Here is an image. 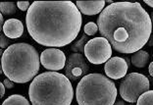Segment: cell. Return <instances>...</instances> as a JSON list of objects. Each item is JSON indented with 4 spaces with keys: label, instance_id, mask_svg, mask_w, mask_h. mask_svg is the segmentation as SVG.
I'll use <instances>...</instances> for the list:
<instances>
[{
    "label": "cell",
    "instance_id": "cell-1",
    "mask_svg": "<svg viewBox=\"0 0 153 105\" xmlns=\"http://www.w3.org/2000/svg\"><path fill=\"white\" fill-rule=\"evenodd\" d=\"M102 37L120 53H135L147 43L152 31L150 15L138 2H114L97 19Z\"/></svg>",
    "mask_w": 153,
    "mask_h": 105
},
{
    "label": "cell",
    "instance_id": "cell-2",
    "mask_svg": "<svg viewBox=\"0 0 153 105\" xmlns=\"http://www.w3.org/2000/svg\"><path fill=\"white\" fill-rule=\"evenodd\" d=\"M82 23V13L72 1H34L26 15L30 36L36 42L51 48L73 42Z\"/></svg>",
    "mask_w": 153,
    "mask_h": 105
},
{
    "label": "cell",
    "instance_id": "cell-3",
    "mask_svg": "<svg viewBox=\"0 0 153 105\" xmlns=\"http://www.w3.org/2000/svg\"><path fill=\"white\" fill-rule=\"evenodd\" d=\"M29 96L32 105H71L74 89L65 75L44 72L33 80Z\"/></svg>",
    "mask_w": 153,
    "mask_h": 105
},
{
    "label": "cell",
    "instance_id": "cell-4",
    "mask_svg": "<svg viewBox=\"0 0 153 105\" xmlns=\"http://www.w3.org/2000/svg\"><path fill=\"white\" fill-rule=\"evenodd\" d=\"M40 56L33 45L14 43L1 56V72L14 83H25L33 80L39 71Z\"/></svg>",
    "mask_w": 153,
    "mask_h": 105
},
{
    "label": "cell",
    "instance_id": "cell-5",
    "mask_svg": "<svg viewBox=\"0 0 153 105\" xmlns=\"http://www.w3.org/2000/svg\"><path fill=\"white\" fill-rule=\"evenodd\" d=\"M117 94L115 83L99 73L83 77L76 89L79 105H114Z\"/></svg>",
    "mask_w": 153,
    "mask_h": 105
},
{
    "label": "cell",
    "instance_id": "cell-6",
    "mask_svg": "<svg viewBox=\"0 0 153 105\" xmlns=\"http://www.w3.org/2000/svg\"><path fill=\"white\" fill-rule=\"evenodd\" d=\"M149 86L150 83L147 77L140 73H131L125 77L120 85L119 92L125 101L134 103L142 93L149 89Z\"/></svg>",
    "mask_w": 153,
    "mask_h": 105
},
{
    "label": "cell",
    "instance_id": "cell-7",
    "mask_svg": "<svg viewBox=\"0 0 153 105\" xmlns=\"http://www.w3.org/2000/svg\"><path fill=\"white\" fill-rule=\"evenodd\" d=\"M85 58L94 65L106 63L112 55V46L104 37H94L86 43L85 47Z\"/></svg>",
    "mask_w": 153,
    "mask_h": 105
},
{
    "label": "cell",
    "instance_id": "cell-8",
    "mask_svg": "<svg viewBox=\"0 0 153 105\" xmlns=\"http://www.w3.org/2000/svg\"><path fill=\"white\" fill-rule=\"evenodd\" d=\"M64 69L65 76L72 82L81 80L89 71L88 62L81 53H72L69 56Z\"/></svg>",
    "mask_w": 153,
    "mask_h": 105
},
{
    "label": "cell",
    "instance_id": "cell-9",
    "mask_svg": "<svg viewBox=\"0 0 153 105\" xmlns=\"http://www.w3.org/2000/svg\"><path fill=\"white\" fill-rule=\"evenodd\" d=\"M40 63L45 69L52 72L60 71L66 66V56L60 49L47 48L40 54Z\"/></svg>",
    "mask_w": 153,
    "mask_h": 105
},
{
    "label": "cell",
    "instance_id": "cell-10",
    "mask_svg": "<svg viewBox=\"0 0 153 105\" xmlns=\"http://www.w3.org/2000/svg\"><path fill=\"white\" fill-rule=\"evenodd\" d=\"M128 66L125 58L122 57H112L104 65V71L106 76L110 79L119 80L126 76Z\"/></svg>",
    "mask_w": 153,
    "mask_h": 105
},
{
    "label": "cell",
    "instance_id": "cell-11",
    "mask_svg": "<svg viewBox=\"0 0 153 105\" xmlns=\"http://www.w3.org/2000/svg\"><path fill=\"white\" fill-rule=\"evenodd\" d=\"M104 0H95V1H76V5L79 12L88 16L96 15L101 13L105 7Z\"/></svg>",
    "mask_w": 153,
    "mask_h": 105
},
{
    "label": "cell",
    "instance_id": "cell-12",
    "mask_svg": "<svg viewBox=\"0 0 153 105\" xmlns=\"http://www.w3.org/2000/svg\"><path fill=\"white\" fill-rule=\"evenodd\" d=\"M2 33L11 39L19 38L24 34V25L18 19H8L4 23Z\"/></svg>",
    "mask_w": 153,
    "mask_h": 105
},
{
    "label": "cell",
    "instance_id": "cell-13",
    "mask_svg": "<svg viewBox=\"0 0 153 105\" xmlns=\"http://www.w3.org/2000/svg\"><path fill=\"white\" fill-rule=\"evenodd\" d=\"M149 61V54L145 50H138L131 56V63L137 68H143Z\"/></svg>",
    "mask_w": 153,
    "mask_h": 105
},
{
    "label": "cell",
    "instance_id": "cell-14",
    "mask_svg": "<svg viewBox=\"0 0 153 105\" xmlns=\"http://www.w3.org/2000/svg\"><path fill=\"white\" fill-rule=\"evenodd\" d=\"M1 105H30L26 97L20 94H13L4 100Z\"/></svg>",
    "mask_w": 153,
    "mask_h": 105
},
{
    "label": "cell",
    "instance_id": "cell-15",
    "mask_svg": "<svg viewBox=\"0 0 153 105\" xmlns=\"http://www.w3.org/2000/svg\"><path fill=\"white\" fill-rule=\"evenodd\" d=\"M88 41H89L88 36L82 34V37L79 38V40H76L75 43H73L71 45V50L74 52V53H81L82 54V52H85V47Z\"/></svg>",
    "mask_w": 153,
    "mask_h": 105
},
{
    "label": "cell",
    "instance_id": "cell-16",
    "mask_svg": "<svg viewBox=\"0 0 153 105\" xmlns=\"http://www.w3.org/2000/svg\"><path fill=\"white\" fill-rule=\"evenodd\" d=\"M17 4L13 2H1L0 3V11L4 16H11L17 12Z\"/></svg>",
    "mask_w": 153,
    "mask_h": 105
},
{
    "label": "cell",
    "instance_id": "cell-17",
    "mask_svg": "<svg viewBox=\"0 0 153 105\" xmlns=\"http://www.w3.org/2000/svg\"><path fill=\"white\" fill-rule=\"evenodd\" d=\"M137 102V105H153V90L142 93Z\"/></svg>",
    "mask_w": 153,
    "mask_h": 105
},
{
    "label": "cell",
    "instance_id": "cell-18",
    "mask_svg": "<svg viewBox=\"0 0 153 105\" xmlns=\"http://www.w3.org/2000/svg\"><path fill=\"white\" fill-rule=\"evenodd\" d=\"M97 31H98V26H97V24L93 22L88 23L83 28V31H85L86 36H94L97 33Z\"/></svg>",
    "mask_w": 153,
    "mask_h": 105
},
{
    "label": "cell",
    "instance_id": "cell-19",
    "mask_svg": "<svg viewBox=\"0 0 153 105\" xmlns=\"http://www.w3.org/2000/svg\"><path fill=\"white\" fill-rule=\"evenodd\" d=\"M0 34H1L0 36V46H1V48H6L7 49L10 46V43H11V38L7 37L3 33Z\"/></svg>",
    "mask_w": 153,
    "mask_h": 105
},
{
    "label": "cell",
    "instance_id": "cell-20",
    "mask_svg": "<svg viewBox=\"0 0 153 105\" xmlns=\"http://www.w3.org/2000/svg\"><path fill=\"white\" fill-rule=\"evenodd\" d=\"M17 6H18V8L20 10H22V11H27L30 7L29 1H19V2H17Z\"/></svg>",
    "mask_w": 153,
    "mask_h": 105
},
{
    "label": "cell",
    "instance_id": "cell-21",
    "mask_svg": "<svg viewBox=\"0 0 153 105\" xmlns=\"http://www.w3.org/2000/svg\"><path fill=\"white\" fill-rule=\"evenodd\" d=\"M3 83H4L5 87H7V89H12V87L14 86V82H12L10 79H5L4 82H3Z\"/></svg>",
    "mask_w": 153,
    "mask_h": 105
},
{
    "label": "cell",
    "instance_id": "cell-22",
    "mask_svg": "<svg viewBox=\"0 0 153 105\" xmlns=\"http://www.w3.org/2000/svg\"><path fill=\"white\" fill-rule=\"evenodd\" d=\"M4 93H5V86L4 83H0V97L4 96Z\"/></svg>",
    "mask_w": 153,
    "mask_h": 105
},
{
    "label": "cell",
    "instance_id": "cell-23",
    "mask_svg": "<svg viewBox=\"0 0 153 105\" xmlns=\"http://www.w3.org/2000/svg\"><path fill=\"white\" fill-rule=\"evenodd\" d=\"M148 46H153V34H151L150 37H149V39L147 41V43H146Z\"/></svg>",
    "mask_w": 153,
    "mask_h": 105
},
{
    "label": "cell",
    "instance_id": "cell-24",
    "mask_svg": "<svg viewBox=\"0 0 153 105\" xmlns=\"http://www.w3.org/2000/svg\"><path fill=\"white\" fill-rule=\"evenodd\" d=\"M148 71H149V74H150V76L153 77V62H151L150 65H149Z\"/></svg>",
    "mask_w": 153,
    "mask_h": 105
},
{
    "label": "cell",
    "instance_id": "cell-25",
    "mask_svg": "<svg viewBox=\"0 0 153 105\" xmlns=\"http://www.w3.org/2000/svg\"><path fill=\"white\" fill-rule=\"evenodd\" d=\"M144 2L146 3L148 6L153 7V0H144Z\"/></svg>",
    "mask_w": 153,
    "mask_h": 105
},
{
    "label": "cell",
    "instance_id": "cell-26",
    "mask_svg": "<svg viewBox=\"0 0 153 105\" xmlns=\"http://www.w3.org/2000/svg\"><path fill=\"white\" fill-rule=\"evenodd\" d=\"M114 105H126V103H125L124 101H122V100H118V101H116V102L114 103Z\"/></svg>",
    "mask_w": 153,
    "mask_h": 105
},
{
    "label": "cell",
    "instance_id": "cell-27",
    "mask_svg": "<svg viewBox=\"0 0 153 105\" xmlns=\"http://www.w3.org/2000/svg\"><path fill=\"white\" fill-rule=\"evenodd\" d=\"M125 60H126V62H127L128 66V67H130V64H131V62H130V59H128V57H125Z\"/></svg>",
    "mask_w": 153,
    "mask_h": 105
},
{
    "label": "cell",
    "instance_id": "cell-28",
    "mask_svg": "<svg viewBox=\"0 0 153 105\" xmlns=\"http://www.w3.org/2000/svg\"><path fill=\"white\" fill-rule=\"evenodd\" d=\"M150 19H151V23H152V27H153V12L150 14Z\"/></svg>",
    "mask_w": 153,
    "mask_h": 105
},
{
    "label": "cell",
    "instance_id": "cell-29",
    "mask_svg": "<svg viewBox=\"0 0 153 105\" xmlns=\"http://www.w3.org/2000/svg\"><path fill=\"white\" fill-rule=\"evenodd\" d=\"M131 105H134V104H131Z\"/></svg>",
    "mask_w": 153,
    "mask_h": 105
}]
</instances>
